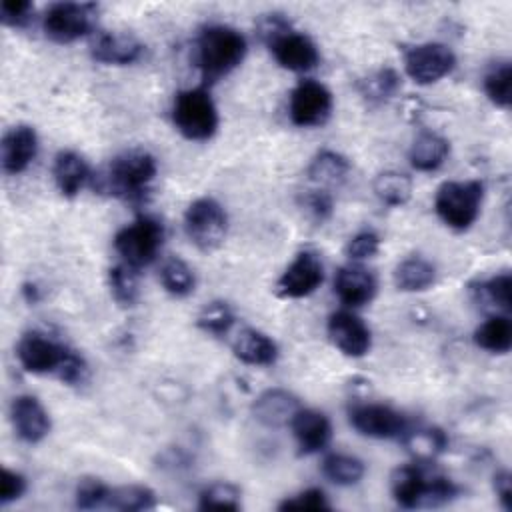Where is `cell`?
Instances as JSON below:
<instances>
[{
	"mask_svg": "<svg viewBox=\"0 0 512 512\" xmlns=\"http://www.w3.org/2000/svg\"><path fill=\"white\" fill-rule=\"evenodd\" d=\"M392 496L402 508H436L452 502L460 488L438 472H428L422 464L400 466L390 478Z\"/></svg>",
	"mask_w": 512,
	"mask_h": 512,
	"instance_id": "6da1fadb",
	"label": "cell"
},
{
	"mask_svg": "<svg viewBox=\"0 0 512 512\" xmlns=\"http://www.w3.org/2000/svg\"><path fill=\"white\" fill-rule=\"evenodd\" d=\"M244 34L232 26L212 24L202 28L196 40V62L204 80H218L238 68L246 56Z\"/></svg>",
	"mask_w": 512,
	"mask_h": 512,
	"instance_id": "7a4b0ae2",
	"label": "cell"
},
{
	"mask_svg": "<svg viewBox=\"0 0 512 512\" xmlns=\"http://www.w3.org/2000/svg\"><path fill=\"white\" fill-rule=\"evenodd\" d=\"M156 174V158L142 148H132L110 162L106 182L114 196L138 206L148 200Z\"/></svg>",
	"mask_w": 512,
	"mask_h": 512,
	"instance_id": "3957f363",
	"label": "cell"
},
{
	"mask_svg": "<svg viewBox=\"0 0 512 512\" xmlns=\"http://www.w3.org/2000/svg\"><path fill=\"white\" fill-rule=\"evenodd\" d=\"M482 198L484 184L480 180H448L436 190L434 208L452 230H468L480 214Z\"/></svg>",
	"mask_w": 512,
	"mask_h": 512,
	"instance_id": "277c9868",
	"label": "cell"
},
{
	"mask_svg": "<svg viewBox=\"0 0 512 512\" xmlns=\"http://www.w3.org/2000/svg\"><path fill=\"white\" fill-rule=\"evenodd\" d=\"M172 122L188 140H208L218 128V110L210 92L202 86L176 94L172 104Z\"/></svg>",
	"mask_w": 512,
	"mask_h": 512,
	"instance_id": "5b68a950",
	"label": "cell"
},
{
	"mask_svg": "<svg viewBox=\"0 0 512 512\" xmlns=\"http://www.w3.org/2000/svg\"><path fill=\"white\" fill-rule=\"evenodd\" d=\"M164 242V226L154 216H138L132 224L118 230L114 236V248L122 256V262L140 270L152 264Z\"/></svg>",
	"mask_w": 512,
	"mask_h": 512,
	"instance_id": "8992f818",
	"label": "cell"
},
{
	"mask_svg": "<svg viewBox=\"0 0 512 512\" xmlns=\"http://www.w3.org/2000/svg\"><path fill=\"white\" fill-rule=\"evenodd\" d=\"M184 230L198 250L212 252L226 238L228 216L214 198H196L184 212Z\"/></svg>",
	"mask_w": 512,
	"mask_h": 512,
	"instance_id": "52a82bcc",
	"label": "cell"
},
{
	"mask_svg": "<svg viewBox=\"0 0 512 512\" xmlns=\"http://www.w3.org/2000/svg\"><path fill=\"white\" fill-rule=\"evenodd\" d=\"M96 20V6L88 2H56L44 18L42 28L46 36L58 44H70L86 36Z\"/></svg>",
	"mask_w": 512,
	"mask_h": 512,
	"instance_id": "ba28073f",
	"label": "cell"
},
{
	"mask_svg": "<svg viewBox=\"0 0 512 512\" xmlns=\"http://www.w3.org/2000/svg\"><path fill=\"white\" fill-rule=\"evenodd\" d=\"M332 92L316 80H300L290 92L288 114L292 124L300 128L322 126L332 114Z\"/></svg>",
	"mask_w": 512,
	"mask_h": 512,
	"instance_id": "9c48e42d",
	"label": "cell"
},
{
	"mask_svg": "<svg viewBox=\"0 0 512 512\" xmlns=\"http://www.w3.org/2000/svg\"><path fill=\"white\" fill-rule=\"evenodd\" d=\"M348 420L352 428L368 438L390 440L402 438L410 428L404 414L386 404H356L348 410Z\"/></svg>",
	"mask_w": 512,
	"mask_h": 512,
	"instance_id": "30bf717a",
	"label": "cell"
},
{
	"mask_svg": "<svg viewBox=\"0 0 512 512\" xmlns=\"http://www.w3.org/2000/svg\"><path fill=\"white\" fill-rule=\"evenodd\" d=\"M72 348L40 332H26L16 344V358L26 372L56 374L62 370Z\"/></svg>",
	"mask_w": 512,
	"mask_h": 512,
	"instance_id": "8fae6325",
	"label": "cell"
},
{
	"mask_svg": "<svg viewBox=\"0 0 512 512\" xmlns=\"http://www.w3.org/2000/svg\"><path fill=\"white\" fill-rule=\"evenodd\" d=\"M456 66L454 52L440 42H424L406 50L404 68L416 84H434L448 76Z\"/></svg>",
	"mask_w": 512,
	"mask_h": 512,
	"instance_id": "7c38bea8",
	"label": "cell"
},
{
	"mask_svg": "<svg viewBox=\"0 0 512 512\" xmlns=\"http://www.w3.org/2000/svg\"><path fill=\"white\" fill-rule=\"evenodd\" d=\"M324 280V266L316 252L302 250L276 280V294L282 298L310 296Z\"/></svg>",
	"mask_w": 512,
	"mask_h": 512,
	"instance_id": "4fadbf2b",
	"label": "cell"
},
{
	"mask_svg": "<svg viewBox=\"0 0 512 512\" xmlns=\"http://www.w3.org/2000/svg\"><path fill=\"white\" fill-rule=\"evenodd\" d=\"M266 46L270 48L274 60L282 68L292 72H308L320 60L318 48L312 42V38L302 32H296L292 26L280 32L276 38H272Z\"/></svg>",
	"mask_w": 512,
	"mask_h": 512,
	"instance_id": "5bb4252c",
	"label": "cell"
},
{
	"mask_svg": "<svg viewBox=\"0 0 512 512\" xmlns=\"http://www.w3.org/2000/svg\"><path fill=\"white\" fill-rule=\"evenodd\" d=\"M328 338L350 358H362L372 346L370 328L350 310H338L328 318Z\"/></svg>",
	"mask_w": 512,
	"mask_h": 512,
	"instance_id": "9a60e30c",
	"label": "cell"
},
{
	"mask_svg": "<svg viewBox=\"0 0 512 512\" xmlns=\"http://www.w3.org/2000/svg\"><path fill=\"white\" fill-rule=\"evenodd\" d=\"M38 154V134L28 124L12 126L0 142V164L6 174L24 172Z\"/></svg>",
	"mask_w": 512,
	"mask_h": 512,
	"instance_id": "2e32d148",
	"label": "cell"
},
{
	"mask_svg": "<svg viewBox=\"0 0 512 512\" xmlns=\"http://www.w3.org/2000/svg\"><path fill=\"white\" fill-rule=\"evenodd\" d=\"M10 418L14 432L20 440L36 444L44 440L50 432V416L38 398L30 394L16 396L10 404Z\"/></svg>",
	"mask_w": 512,
	"mask_h": 512,
	"instance_id": "e0dca14e",
	"label": "cell"
},
{
	"mask_svg": "<svg viewBox=\"0 0 512 512\" xmlns=\"http://www.w3.org/2000/svg\"><path fill=\"white\" fill-rule=\"evenodd\" d=\"M144 46L128 32H96L90 42V54L96 62L126 66L140 60Z\"/></svg>",
	"mask_w": 512,
	"mask_h": 512,
	"instance_id": "ac0fdd59",
	"label": "cell"
},
{
	"mask_svg": "<svg viewBox=\"0 0 512 512\" xmlns=\"http://www.w3.org/2000/svg\"><path fill=\"white\" fill-rule=\"evenodd\" d=\"M376 288L378 284L374 274L358 262L342 266L334 278V292L348 308H358L372 302V298L376 296Z\"/></svg>",
	"mask_w": 512,
	"mask_h": 512,
	"instance_id": "d6986e66",
	"label": "cell"
},
{
	"mask_svg": "<svg viewBox=\"0 0 512 512\" xmlns=\"http://www.w3.org/2000/svg\"><path fill=\"white\" fill-rule=\"evenodd\" d=\"M300 400L284 388L264 390L252 404V416L268 428L288 426L300 410Z\"/></svg>",
	"mask_w": 512,
	"mask_h": 512,
	"instance_id": "ffe728a7",
	"label": "cell"
},
{
	"mask_svg": "<svg viewBox=\"0 0 512 512\" xmlns=\"http://www.w3.org/2000/svg\"><path fill=\"white\" fill-rule=\"evenodd\" d=\"M290 428L302 454L324 450L332 438V424L328 416L312 408H300L292 418Z\"/></svg>",
	"mask_w": 512,
	"mask_h": 512,
	"instance_id": "44dd1931",
	"label": "cell"
},
{
	"mask_svg": "<svg viewBox=\"0 0 512 512\" xmlns=\"http://www.w3.org/2000/svg\"><path fill=\"white\" fill-rule=\"evenodd\" d=\"M232 352L250 366H272L278 360L276 342L256 328H242L232 342Z\"/></svg>",
	"mask_w": 512,
	"mask_h": 512,
	"instance_id": "7402d4cb",
	"label": "cell"
},
{
	"mask_svg": "<svg viewBox=\"0 0 512 512\" xmlns=\"http://www.w3.org/2000/svg\"><path fill=\"white\" fill-rule=\"evenodd\" d=\"M52 176L60 194L74 198L90 180V166L78 152L62 150L54 158Z\"/></svg>",
	"mask_w": 512,
	"mask_h": 512,
	"instance_id": "603a6c76",
	"label": "cell"
},
{
	"mask_svg": "<svg viewBox=\"0 0 512 512\" xmlns=\"http://www.w3.org/2000/svg\"><path fill=\"white\" fill-rule=\"evenodd\" d=\"M448 152H450V144L444 136L430 130H422L410 146L408 160L414 170L432 172L444 164Z\"/></svg>",
	"mask_w": 512,
	"mask_h": 512,
	"instance_id": "cb8c5ba5",
	"label": "cell"
},
{
	"mask_svg": "<svg viewBox=\"0 0 512 512\" xmlns=\"http://www.w3.org/2000/svg\"><path fill=\"white\" fill-rule=\"evenodd\" d=\"M308 178L320 186H338L350 174V162L346 156L334 150H320L306 170Z\"/></svg>",
	"mask_w": 512,
	"mask_h": 512,
	"instance_id": "d4e9b609",
	"label": "cell"
},
{
	"mask_svg": "<svg viewBox=\"0 0 512 512\" xmlns=\"http://www.w3.org/2000/svg\"><path fill=\"white\" fill-rule=\"evenodd\" d=\"M436 282V268L420 256L402 260L394 270V284L402 292H424Z\"/></svg>",
	"mask_w": 512,
	"mask_h": 512,
	"instance_id": "484cf974",
	"label": "cell"
},
{
	"mask_svg": "<svg viewBox=\"0 0 512 512\" xmlns=\"http://www.w3.org/2000/svg\"><path fill=\"white\" fill-rule=\"evenodd\" d=\"M474 342L492 354H506L512 348V324L508 316H492L474 330Z\"/></svg>",
	"mask_w": 512,
	"mask_h": 512,
	"instance_id": "4316f807",
	"label": "cell"
},
{
	"mask_svg": "<svg viewBox=\"0 0 512 512\" xmlns=\"http://www.w3.org/2000/svg\"><path fill=\"white\" fill-rule=\"evenodd\" d=\"M400 440L420 462H430L448 446V438L440 428H408Z\"/></svg>",
	"mask_w": 512,
	"mask_h": 512,
	"instance_id": "83f0119b",
	"label": "cell"
},
{
	"mask_svg": "<svg viewBox=\"0 0 512 512\" xmlns=\"http://www.w3.org/2000/svg\"><path fill=\"white\" fill-rule=\"evenodd\" d=\"M376 198L386 206H402L412 196V178L404 172L386 170L380 172L372 182Z\"/></svg>",
	"mask_w": 512,
	"mask_h": 512,
	"instance_id": "f1b7e54d",
	"label": "cell"
},
{
	"mask_svg": "<svg viewBox=\"0 0 512 512\" xmlns=\"http://www.w3.org/2000/svg\"><path fill=\"white\" fill-rule=\"evenodd\" d=\"M108 286L110 294L122 308H132L138 302V270L128 264H116L108 270Z\"/></svg>",
	"mask_w": 512,
	"mask_h": 512,
	"instance_id": "f546056e",
	"label": "cell"
},
{
	"mask_svg": "<svg viewBox=\"0 0 512 512\" xmlns=\"http://www.w3.org/2000/svg\"><path fill=\"white\" fill-rule=\"evenodd\" d=\"M366 466L350 454H330L322 462V474L336 486H354L362 480Z\"/></svg>",
	"mask_w": 512,
	"mask_h": 512,
	"instance_id": "4dcf8cb0",
	"label": "cell"
},
{
	"mask_svg": "<svg viewBox=\"0 0 512 512\" xmlns=\"http://www.w3.org/2000/svg\"><path fill=\"white\" fill-rule=\"evenodd\" d=\"M156 504H158L156 494L148 486H140V484L112 488L106 500V506L122 512L150 510V508H156Z\"/></svg>",
	"mask_w": 512,
	"mask_h": 512,
	"instance_id": "1f68e13d",
	"label": "cell"
},
{
	"mask_svg": "<svg viewBox=\"0 0 512 512\" xmlns=\"http://www.w3.org/2000/svg\"><path fill=\"white\" fill-rule=\"evenodd\" d=\"M160 282L164 290L176 298H184L194 292L196 278L192 268L182 258H166L160 268Z\"/></svg>",
	"mask_w": 512,
	"mask_h": 512,
	"instance_id": "d6a6232c",
	"label": "cell"
},
{
	"mask_svg": "<svg viewBox=\"0 0 512 512\" xmlns=\"http://www.w3.org/2000/svg\"><path fill=\"white\" fill-rule=\"evenodd\" d=\"M484 92L498 108H510L512 102V66L510 62L494 64L484 76Z\"/></svg>",
	"mask_w": 512,
	"mask_h": 512,
	"instance_id": "836d02e7",
	"label": "cell"
},
{
	"mask_svg": "<svg viewBox=\"0 0 512 512\" xmlns=\"http://www.w3.org/2000/svg\"><path fill=\"white\" fill-rule=\"evenodd\" d=\"M234 320H236V316H234V310L230 308V304L222 302V300H214L200 310L196 324L200 330H204L212 336H224L230 332Z\"/></svg>",
	"mask_w": 512,
	"mask_h": 512,
	"instance_id": "e575fe53",
	"label": "cell"
},
{
	"mask_svg": "<svg viewBox=\"0 0 512 512\" xmlns=\"http://www.w3.org/2000/svg\"><path fill=\"white\" fill-rule=\"evenodd\" d=\"M200 510H240V488L230 482H214L198 494Z\"/></svg>",
	"mask_w": 512,
	"mask_h": 512,
	"instance_id": "d590c367",
	"label": "cell"
},
{
	"mask_svg": "<svg viewBox=\"0 0 512 512\" xmlns=\"http://www.w3.org/2000/svg\"><path fill=\"white\" fill-rule=\"evenodd\" d=\"M400 86V78L392 68H382L370 74L366 80L360 82V90L368 100L382 102L388 100Z\"/></svg>",
	"mask_w": 512,
	"mask_h": 512,
	"instance_id": "8d00e7d4",
	"label": "cell"
},
{
	"mask_svg": "<svg viewBox=\"0 0 512 512\" xmlns=\"http://www.w3.org/2000/svg\"><path fill=\"white\" fill-rule=\"evenodd\" d=\"M108 494H110V488L100 478L84 476L76 484L74 502H76V508L80 510H92L98 506H106Z\"/></svg>",
	"mask_w": 512,
	"mask_h": 512,
	"instance_id": "74e56055",
	"label": "cell"
},
{
	"mask_svg": "<svg viewBox=\"0 0 512 512\" xmlns=\"http://www.w3.org/2000/svg\"><path fill=\"white\" fill-rule=\"evenodd\" d=\"M480 290L484 292V296L498 308L502 310H510V292H512V276L508 272L496 274L492 278H488L486 282L480 284Z\"/></svg>",
	"mask_w": 512,
	"mask_h": 512,
	"instance_id": "f35d334b",
	"label": "cell"
},
{
	"mask_svg": "<svg viewBox=\"0 0 512 512\" xmlns=\"http://www.w3.org/2000/svg\"><path fill=\"white\" fill-rule=\"evenodd\" d=\"M380 250V236L374 230H360L346 244V256L352 262H360L376 256Z\"/></svg>",
	"mask_w": 512,
	"mask_h": 512,
	"instance_id": "ab89813d",
	"label": "cell"
},
{
	"mask_svg": "<svg viewBox=\"0 0 512 512\" xmlns=\"http://www.w3.org/2000/svg\"><path fill=\"white\" fill-rule=\"evenodd\" d=\"M278 510H330V502L320 488L302 490L278 504Z\"/></svg>",
	"mask_w": 512,
	"mask_h": 512,
	"instance_id": "60d3db41",
	"label": "cell"
},
{
	"mask_svg": "<svg viewBox=\"0 0 512 512\" xmlns=\"http://www.w3.org/2000/svg\"><path fill=\"white\" fill-rule=\"evenodd\" d=\"M300 206L304 208V212L316 220V222H324L332 216V196L326 190H308L304 192V196L300 198Z\"/></svg>",
	"mask_w": 512,
	"mask_h": 512,
	"instance_id": "b9f144b4",
	"label": "cell"
},
{
	"mask_svg": "<svg viewBox=\"0 0 512 512\" xmlns=\"http://www.w3.org/2000/svg\"><path fill=\"white\" fill-rule=\"evenodd\" d=\"M34 6L28 0H4L0 4V18L6 26L20 28L32 18Z\"/></svg>",
	"mask_w": 512,
	"mask_h": 512,
	"instance_id": "7bdbcfd3",
	"label": "cell"
},
{
	"mask_svg": "<svg viewBox=\"0 0 512 512\" xmlns=\"http://www.w3.org/2000/svg\"><path fill=\"white\" fill-rule=\"evenodd\" d=\"M26 492V478L20 472H14L10 468H2L0 476V506H6Z\"/></svg>",
	"mask_w": 512,
	"mask_h": 512,
	"instance_id": "ee69618b",
	"label": "cell"
},
{
	"mask_svg": "<svg viewBox=\"0 0 512 512\" xmlns=\"http://www.w3.org/2000/svg\"><path fill=\"white\" fill-rule=\"evenodd\" d=\"M86 376H88L86 360L76 350H70L62 370L58 372V378L62 382H66L68 386H76V384H82L86 380Z\"/></svg>",
	"mask_w": 512,
	"mask_h": 512,
	"instance_id": "f6af8a7d",
	"label": "cell"
},
{
	"mask_svg": "<svg viewBox=\"0 0 512 512\" xmlns=\"http://www.w3.org/2000/svg\"><path fill=\"white\" fill-rule=\"evenodd\" d=\"M494 492H496L502 508L512 510V478H510V472L500 470L494 476Z\"/></svg>",
	"mask_w": 512,
	"mask_h": 512,
	"instance_id": "bcb514c9",
	"label": "cell"
},
{
	"mask_svg": "<svg viewBox=\"0 0 512 512\" xmlns=\"http://www.w3.org/2000/svg\"><path fill=\"white\" fill-rule=\"evenodd\" d=\"M22 294H24V298H26L30 304H34V302H38V300H40V292H38L36 284H24Z\"/></svg>",
	"mask_w": 512,
	"mask_h": 512,
	"instance_id": "7dc6e473",
	"label": "cell"
}]
</instances>
